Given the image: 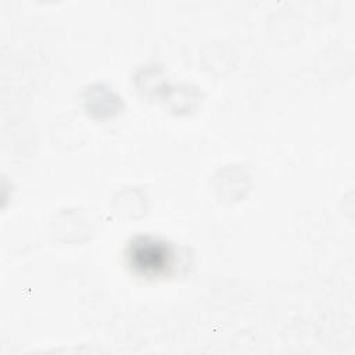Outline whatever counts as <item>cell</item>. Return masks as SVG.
<instances>
[{"instance_id":"6da1fadb","label":"cell","mask_w":355,"mask_h":355,"mask_svg":"<svg viewBox=\"0 0 355 355\" xmlns=\"http://www.w3.org/2000/svg\"><path fill=\"white\" fill-rule=\"evenodd\" d=\"M128 259L136 273L154 277L165 273L172 266L173 250L166 241L150 236H140L130 241Z\"/></svg>"}]
</instances>
